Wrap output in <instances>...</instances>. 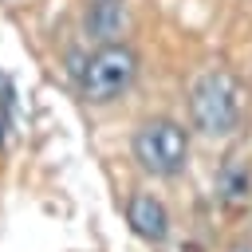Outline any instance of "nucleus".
Listing matches in <instances>:
<instances>
[{
    "label": "nucleus",
    "mask_w": 252,
    "mask_h": 252,
    "mask_svg": "<svg viewBox=\"0 0 252 252\" xmlns=\"http://www.w3.org/2000/svg\"><path fill=\"white\" fill-rule=\"evenodd\" d=\"M138 79V51L130 43H102L98 51L87 55L83 71H79V94L94 106H106L114 98H122Z\"/></svg>",
    "instance_id": "f03ea898"
},
{
    "label": "nucleus",
    "mask_w": 252,
    "mask_h": 252,
    "mask_svg": "<svg viewBox=\"0 0 252 252\" xmlns=\"http://www.w3.org/2000/svg\"><path fill=\"white\" fill-rule=\"evenodd\" d=\"M134 161L154 177H177L189 161V130L173 118H146L134 130Z\"/></svg>",
    "instance_id": "7ed1b4c3"
},
{
    "label": "nucleus",
    "mask_w": 252,
    "mask_h": 252,
    "mask_svg": "<svg viewBox=\"0 0 252 252\" xmlns=\"http://www.w3.org/2000/svg\"><path fill=\"white\" fill-rule=\"evenodd\" d=\"M232 252H252V244H236V248H232Z\"/></svg>",
    "instance_id": "0eeeda50"
},
{
    "label": "nucleus",
    "mask_w": 252,
    "mask_h": 252,
    "mask_svg": "<svg viewBox=\"0 0 252 252\" xmlns=\"http://www.w3.org/2000/svg\"><path fill=\"white\" fill-rule=\"evenodd\" d=\"M0 4H12V0H0Z\"/></svg>",
    "instance_id": "6e6552de"
},
{
    "label": "nucleus",
    "mask_w": 252,
    "mask_h": 252,
    "mask_svg": "<svg viewBox=\"0 0 252 252\" xmlns=\"http://www.w3.org/2000/svg\"><path fill=\"white\" fill-rule=\"evenodd\" d=\"M248 185H252V181H248V173H236L232 165H228V169H224V177H220L224 197H244V193H248Z\"/></svg>",
    "instance_id": "423d86ee"
},
{
    "label": "nucleus",
    "mask_w": 252,
    "mask_h": 252,
    "mask_svg": "<svg viewBox=\"0 0 252 252\" xmlns=\"http://www.w3.org/2000/svg\"><path fill=\"white\" fill-rule=\"evenodd\" d=\"M126 220H130V228H134L142 240H150V244H161V240L169 236V209H165L154 193H130V201H126Z\"/></svg>",
    "instance_id": "20e7f679"
},
{
    "label": "nucleus",
    "mask_w": 252,
    "mask_h": 252,
    "mask_svg": "<svg viewBox=\"0 0 252 252\" xmlns=\"http://www.w3.org/2000/svg\"><path fill=\"white\" fill-rule=\"evenodd\" d=\"M244 114V87L228 67H209L189 87V118L205 138H228Z\"/></svg>",
    "instance_id": "f257e3e1"
},
{
    "label": "nucleus",
    "mask_w": 252,
    "mask_h": 252,
    "mask_svg": "<svg viewBox=\"0 0 252 252\" xmlns=\"http://www.w3.org/2000/svg\"><path fill=\"white\" fill-rule=\"evenodd\" d=\"M83 24L102 43H114V35H122V28H126V8H122V0H91Z\"/></svg>",
    "instance_id": "39448f33"
}]
</instances>
